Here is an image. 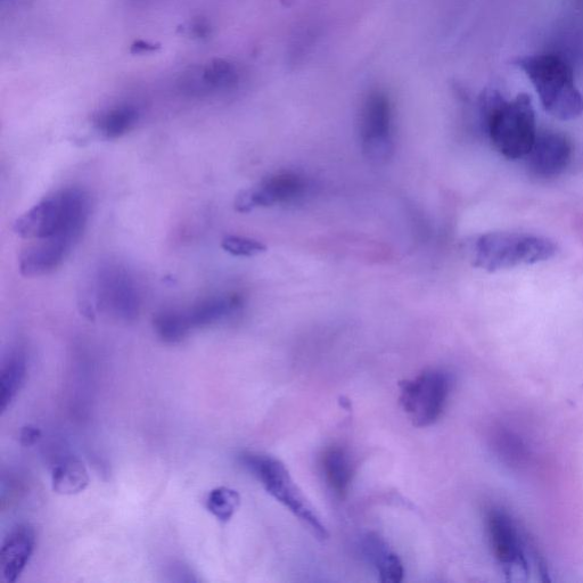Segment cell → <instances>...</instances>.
Returning a JSON list of instances; mask_svg holds the SVG:
<instances>
[{"mask_svg":"<svg viewBox=\"0 0 583 583\" xmlns=\"http://www.w3.org/2000/svg\"><path fill=\"white\" fill-rule=\"evenodd\" d=\"M90 215V200L78 187L46 197L14 223V232L24 240L37 241L61 236L77 244Z\"/></svg>","mask_w":583,"mask_h":583,"instance_id":"cell-1","label":"cell"},{"mask_svg":"<svg viewBox=\"0 0 583 583\" xmlns=\"http://www.w3.org/2000/svg\"><path fill=\"white\" fill-rule=\"evenodd\" d=\"M483 120L495 149L508 160L525 158L538 135L535 109L528 95L506 100L498 93L483 101Z\"/></svg>","mask_w":583,"mask_h":583,"instance_id":"cell-2","label":"cell"},{"mask_svg":"<svg viewBox=\"0 0 583 583\" xmlns=\"http://www.w3.org/2000/svg\"><path fill=\"white\" fill-rule=\"evenodd\" d=\"M519 68L529 78L544 109L556 119L573 120L583 113V95L576 84L572 65L556 53L522 57Z\"/></svg>","mask_w":583,"mask_h":583,"instance_id":"cell-3","label":"cell"},{"mask_svg":"<svg viewBox=\"0 0 583 583\" xmlns=\"http://www.w3.org/2000/svg\"><path fill=\"white\" fill-rule=\"evenodd\" d=\"M557 245L549 238L513 232H492L478 237L473 266L496 273L519 266L536 265L555 257Z\"/></svg>","mask_w":583,"mask_h":583,"instance_id":"cell-4","label":"cell"},{"mask_svg":"<svg viewBox=\"0 0 583 583\" xmlns=\"http://www.w3.org/2000/svg\"><path fill=\"white\" fill-rule=\"evenodd\" d=\"M241 463L253 473L276 502L289 509L320 540L328 538V531L316 509L302 494L285 464L279 459L257 453H244Z\"/></svg>","mask_w":583,"mask_h":583,"instance_id":"cell-5","label":"cell"},{"mask_svg":"<svg viewBox=\"0 0 583 583\" xmlns=\"http://www.w3.org/2000/svg\"><path fill=\"white\" fill-rule=\"evenodd\" d=\"M451 388L450 377L441 369H426L415 379L400 382V405L416 428L438 422Z\"/></svg>","mask_w":583,"mask_h":583,"instance_id":"cell-6","label":"cell"},{"mask_svg":"<svg viewBox=\"0 0 583 583\" xmlns=\"http://www.w3.org/2000/svg\"><path fill=\"white\" fill-rule=\"evenodd\" d=\"M487 528L492 553L506 576L512 581L528 578L529 555L536 552L529 553L530 545L512 517L503 509L491 508L487 514Z\"/></svg>","mask_w":583,"mask_h":583,"instance_id":"cell-7","label":"cell"},{"mask_svg":"<svg viewBox=\"0 0 583 583\" xmlns=\"http://www.w3.org/2000/svg\"><path fill=\"white\" fill-rule=\"evenodd\" d=\"M360 141L367 158L376 163L390 159L392 143V109L387 95L369 93L360 110Z\"/></svg>","mask_w":583,"mask_h":583,"instance_id":"cell-8","label":"cell"},{"mask_svg":"<svg viewBox=\"0 0 583 583\" xmlns=\"http://www.w3.org/2000/svg\"><path fill=\"white\" fill-rule=\"evenodd\" d=\"M96 299L113 316L134 322L141 310V299L133 278L118 265H106L98 272Z\"/></svg>","mask_w":583,"mask_h":583,"instance_id":"cell-9","label":"cell"},{"mask_svg":"<svg viewBox=\"0 0 583 583\" xmlns=\"http://www.w3.org/2000/svg\"><path fill=\"white\" fill-rule=\"evenodd\" d=\"M306 191V180L295 172H279L264 180L259 186L238 193L234 208L249 213L256 208L273 207L299 199Z\"/></svg>","mask_w":583,"mask_h":583,"instance_id":"cell-10","label":"cell"},{"mask_svg":"<svg viewBox=\"0 0 583 583\" xmlns=\"http://www.w3.org/2000/svg\"><path fill=\"white\" fill-rule=\"evenodd\" d=\"M573 155L571 139L560 131H538L535 143L525 158L531 174L538 178H555L570 166Z\"/></svg>","mask_w":583,"mask_h":583,"instance_id":"cell-11","label":"cell"},{"mask_svg":"<svg viewBox=\"0 0 583 583\" xmlns=\"http://www.w3.org/2000/svg\"><path fill=\"white\" fill-rule=\"evenodd\" d=\"M21 253L20 273L24 277H40L55 272L69 257L75 243L61 236L31 241Z\"/></svg>","mask_w":583,"mask_h":583,"instance_id":"cell-12","label":"cell"},{"mask_svg":"<svg viewBox=\"0 0 583 583\" xmlns=\"http://www.w3.org/2000/svg\"><path fill=\"white\" fill-rule=\"evenodd\" d=\"M36 533L29 524H19L11 530L0 549V577L6 583L19 580L35 552Z\"/></svg>","mask_w":583,"mask_h":583,"instance_id":"cell-13","label":"cell"},{"mask_svg":"<svg viewBox=\"0 0 583 583\" xmlns=\"http://www.w3.org/2000/svg\"><path fill=\"white\" fill-rule=\"evenodd\" d=\"M243 307V298L240 294L229 293L217 295L197 302L187 311L193 328L209 327L231 317Z\"/></svg>","mask_w":583,"mask_h":583,"instance_id":"cell-14","label":"cell"},{"mask_svg":"<svg viewBox=\"0 0 583 583\" xmlns=\"http://www.w3.org/2000/svg\"><path fill=\"white\" fill-rule=\"evenodd\" d=\"M320 465L328 487L335 496L346 498L353 479V466L347 450L339 446L328 447L322 455Z\"/></svg>","mask_w":583,"mask_h":583,"instance_id":"cell-15","label":"cell"},{"mask_svg":"<svg viewBox=\"0 0 583 583\" xmlns=\"http://www.w3.org/2000/svg\"><path fill=\"white\" fill-rule=\"evenodd\" d=\"M89 482L87 468L76 456H64L53 467L52 486L56 494L78 495L86 490Z\"/></svg>","mask_w":583,"mask_h":583,"instance_id":"cell-16","label":"cell"},{"mask_svg":"<svg viewBox=\"0 0 583 583\" xmlns=\"http://www.w3.org/2000/svg\"><path fill=\"white\" fill-rule=\"evenodd\" d=\"M366 555L371 558L380 581L383 583H400L404 581L405 569L399 556L392 552L379 537L369 536L365 541Z\"/></svg>","mask_w":583,"mask_h":583,"instance_id":"cell-17","label":"cell"},{"mask_svg":"<svg viewBox=\"0 0 583 583\" xmlns=\"http://www.w3.org/2000/svg\"><path fill=\"white\" fill-rule=\"evenodd\" d=\"M27 376V361L21 353L8 357L0 371V409L5 413L7 408L21 391Z\"/></svg>","mask_w":583,"mask_h":583,"instance_id":"cell-18","label":"cell"},{"mask_svg":"<svg viewBox=\"0 0 583 583\" xmlns=\"http://www.w3.org/2000/svg\"><path fill=\"white\" fill-rule=\"evenodd\" d=\"M156 335L164 343L177 344L183 342L192 330L187 312L163 310L153 318Z\"/></svg>","mask_w":583,"mask_h":583,"instance_id":"cell-19","label":"cell"},{"mask_svg":"<svg viewBox=\"0 0 583 583\" xmlns=\"http://www.w3.org/2000/svg\"><path fill=\"white\" fill-rule=\"evenodd\" d=\"M139 113L134 106L121 105L101 114L96 120L100 133L109 139L120 138L129 133L138 121Z\"/></svg>","mask_w":583,"mask_h":583,"instance_id":"cell-20","label":"cell"},{"mask_svg":"<svg viewBox=\"0 0 583 583\" xmlns=\"http://www.w3.org/2000/svg\"><path fill=\"white\" fill-rule=\"evenodd\" d=\"M241 504V496L238 491L228 487H217L209 492L207 497L208 511L219 522L227 523L237 512Z\"/></svg>","mask_w":583,"mask_h":583,"instance_id":"cell-21","label":"cell"},{"mask_svg":"<svg viewBox=\"0 0 583 583\" xmlns=\"http://www.w3.org/2000/svg\"><path fill=\"white\" fill-rule=\"evenodd\" d=\"M221 248L234 257L251 258L267 251V246L253 238L243 236H227L221 242Z\"/></svg>","mask_w":583,"mask_h":583,"instance_id":"cell-22","label":"cell"},{"mask_svg":"<svg viewBox=\"0 0 583 583\" xmlns=\"http://www.w3.org/2000/svg\"><path fill=\"white\" fill-rule=\"evenodd\" d=\"M170 581L174 582H199L192 569L184 563L172 564L168 570Z\"/></svg>","mask_w":583,"mask_h":583,"instance_id":"cell-23","label":"cell"},{"mask_svg":"<svg viewBox=\"0 0 583 583\" xmlns=\"http://www.w3.org/2000/svg\"><path fill=\"white\" fill-rule=\"evenodd\" d=\"M41 435H43V433H41L37 426L31 424L23 426L20 433L21 445L26 448L35 446L41 439Z\"/></svg>","mask_w":583,"mask_h":583,"instance_id":"cell-24","label":"cell"},{"mask_svg":"<svg viewBox=\"0 0 583 583\" xmlns=\"http://www.w3.org/2000/svg\"><path fill=\"white\" fill-rule=\"evenodd\" d=\"M156 47L154 45H150L145 43V41H137V43L133 46V51L135 53H149L155 51Z\"/></svg>","mask_w":583,"mask_h":583,"instance_id":"cell-25","label":"cell"}]
</instances>
